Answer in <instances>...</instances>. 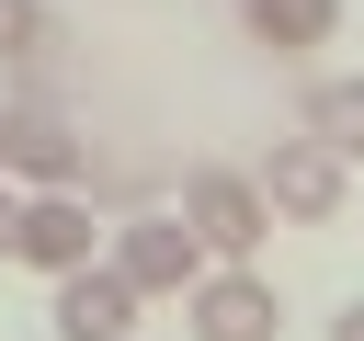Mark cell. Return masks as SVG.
<instances>
[{
	"label": "cell",
	"mask_w": 364,
	"mask_h": 341,
	"mask_svg": "<svg viewBox=\"0 0 364 341\" xmlns=\"http://www.w3.org/2000/svg\"><path fill=\"white\" fill-rule=\"evenodd\" d=\"M182 227L205 239V261H216V273H250V250H262V227H273V193H262V170L193 159V170H182Z\"/></svg>",
	"instance_id": "6da1fadb"
},
{
	"label": "cell",
	"mask_w": 364,
	"mask_h": 341,
	"mask_svg": "<svg viewBox=\"0 0 364 341\" xmlns=\"http://www.w3.org/2000/svg\"><path fill=\"white\" fill-rule=\"evenodd\" d=\"M102 261H114L136 296H182V307H193V284L216 273V261H205V239L182 227V205H148V216H125V227L102 239Z\"/></svg>",
	"instance_id": "7a4b0ae2"
},
{
	"label": "cell",
	"mask_w": 364,
	"mask_h": 341,
	"mask_svg": "<svg viewBox=\"0 0 364 341\" xmlns=\"http://www.w3.org/2000/svg\"><path fill=\"white\" fill-rule=\"evenodd\" d=\"M262 193H273V216H296V227H330V216L353 205V159H330V148L296 125V136H273V159H262Z\"/></svg>",
	"instance_id": "3957f363"
},
{
	"label": "cell",
	"mask_w": 364,
	"mask_h": 341,
	"mask_svg": "<svg viewBox=\"0 0 364 341\" xmlns=\"http://www.w3.org/2000/svg\"><path fill=\"white\" fill-rule=\"evenodd\" d=\"M136 307H148V296H136L114 261H91V273H68V284L46 296V330H57V341H125Z\"/></svg>",
	"instance_id": "277c9868"
},
{
	"label": "cell",
	"mask_w": 364,
	"mask_h": 341,
	"mask_svg": "<svg viewBox=\"0 0 364 341\" xmlns=\"http://www.w3.org/2000/svg\"><path fill=\"white\" fill-rule=\"evenodd\" d=\"M80 170H91V136H80L68 114L23 102V125H11V182H23V193H80Z\"/></svg>",
	"instance_id": "5b68a950"
},
{
	"label": "cell",
	"mask_w": 364,
	"mask_h": 341,
	"mask_svg": "<svg viewBox=\"0 0 364 341\" xmlns=\"http://www.w3.org/2000/svg\"><path fill=\"white\" fill-rule=\"evenodd\" d=\"M11 261H34L46 284L91 273V205H80V193H23V250H11Z\"/></svg>",
	"instance_id": "8992f818"
},
{
	"label": "cell",
	"mask_w": 364,
	"mask_h": 341,
	"mask_svg": "<svg viewBox=\"0 0 364 341\" xmlns=\"http://www.w3.org/2000/svg\"><path fill=\"white\" fill-rule=\"evenodd\" d=\"M273 330H284V307H273L262 273H205L193 284V341H273Z\"/></svg>",
	"instance_id": "52a82bcc"
},
{
	"label": "cell",
	"mask_w": 364,
	"mask_h": 341,
	"mask_svg": "<svg viewBox=\"0 0 364 341\" xmlns=\"http://www.w3.org/2000/svg\"><path fill=\"white\" fill-rule=\"evenodd\" d=\"M239 23H250V45H273V57H307V45H330V34H341V0H250Z\"/></svg>",
	"instance_id": "ba28073f"
},
{
	"label": "cell",
	"mask_w": 364,
	"mask_h": 341,
	"mask_svg": "<svg viewBox=\"0 0 364 341\" xmlns=\"http://www.w3.org/2000/svg\"><path fill=\"white\" fill-rule=\"evenodd\" d=\"M296 125H307V136H318L330 159H364V80H307Z\"/></svg>",
	"instance_id": "9c48e42d"
},
{
	"label": "cell",
	"mask_w": 364,
	"mask_h": 341,
	"mask_svg": "<svg viewBox=\"0 0 364 341\" xmlns=\"http://www.w3.org/2000/svg\"><path fill=\"white\" fill-rule=\"evenodd\" d=\"M57 34H46V0H0V57L23 68V57H46Z\"/></svg>",
	"instance_id": "30bf717a"
},
{
	"label": "cell",
	"mask_w": 364,
	"mask_h": 341,
	"mask_svg": "<svg viewBox=\"0 0 364 341\" xmlns=\"http://www.w3.org/2000/svg\"><path fill=\"white\" fill-rule=\"evenodd\" d=\"M11 250H23V193L0 182V261H11Z\"/></svg>",
	"instance_id": "8fae6325"
},
{
	"label": "cell",
	"mask_w": 364,
	"mask_h": 341,
	"mask_svg": "<svg viewBox=\"0 0 364 341\" xmlns=\"http://www.w3.org/2000/svg\"><path fill=\"white\" fill-rule=\"evenodd\" d=\"M330 341H364V296H353V307H341V318H330Z\"/></svg>",
	"instance_id": "7c38bea8"
},
{
	"label": "cell",
	"mask_w": 364,
	"mask_h": 341,
	"mask_svg": "<svg viewBox=\"0 0 364 341\" xmlns=\"http://www.w3.org/2000/svg\"><path fill=\"white\" fill-rule=\"evenodd\" d=\"M11 125H23V114H11V102H0V182H11Z\"/></svg>",
	"instance_id": "4fadbf2b"
},
{
	"label": "cell",
	"mask_w": 364,
	"mask_h": 341,
	"mask_svg": "<svg viewBox=\"0 0 364 341\" xmlns=\"http://www.w3.org/2000/svg\"><path fill=\"white\" fill-rule=\"evenodd\" d=\"M239 11H250V0H239Z\"/></svg>",
	"instance_id": "5bb4252c"
}]
</instances>
